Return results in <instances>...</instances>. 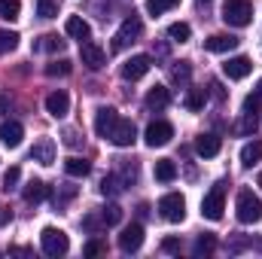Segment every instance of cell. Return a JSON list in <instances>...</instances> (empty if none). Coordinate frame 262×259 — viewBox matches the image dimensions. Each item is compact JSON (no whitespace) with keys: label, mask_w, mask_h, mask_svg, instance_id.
<instances>
[{"label":"cell","mask_w":262,"mask_h":259,"mask_svg":"<svg viewBox=\"0 0 262 259\" xmlns=\"http://www.w3.org/2000/svg\"><path fill=\"white\" fill-rule=\"evenodd\" d=\"M171 104V92L165 89V85H152L149 92H146V107L149 110H165Z\"/></svg>","instance_id":"ffe728a7"},{"label":"cell","mask_w":262,"mask_h":259,"mask_svg":"<svg viewBox=\"0 0 262 259\" xmlns=\"http://www.w3.org/2000/svg\"><path fill=\"white\" fill-rule=\"evenodd\" d=\"M235 213H238V220L247 223V226L259 223L262 220V198L253 192V189H241L238 198H235Z\"/></svg>","instance_id":"6da1fadb"},{"label":"cell","mask_w":262,"mask_h":259,"mask_svg":"<svg viewBox=\"0 0 262 259\" xmlns=\"http://www.w3.org/2000/svg\"><path fill=\"white\" fill-rule=\"evenodd\" d=\"M143 34V21H140V15H125L122 18V25H119V31H116V37H113V52H122L128 43H134L137 37Z\"/></svg>","instance_id":"3957f363"},{"label":"cell","mask_w":262,"mask_h":259,"mask_svg":"<svg viewBox=\"0 0 262 259\" xmlns=\"http://www.w3.org/2000/svg\"><path fill=\"white\" fill-rule=\"evenodd\" d=\"M201 3H204V0H201Z\"/></svg>","instance_id":"7dc6e473"},{"label":"cell","mask_w":262,"mask_h":259,"mask_svg":"<svg viewBox=\"0 0 262 259\" xmlns=\"http://www.w3.org/2000/svg\"><path fill=\"white\" fill-rule=\"evenodd\" d=\"M61 12V0H37V15L40 18H55Z\"/></svg>","instance_id":"83f0119b"},{"label":"cell","mask_w":262,"mask_h":259,"mask_svg":"<svg viewBox=\"0 0 262 259\" xmlns=\"http://www.w3.org/2000/svg\"><path fill=\"white\" fill-rule=\"evenodd\" d=\"M64 143H67V146H76V143H79V137H76V131H73V128L64 131Z\"/></svg>","instance_id":"7bdbcfd3"},{"label":"cell","mask_w":262,"mask_h":259,"mask_svg":"<svg viewBox=\"0 0 262 259\" xmlns=\"http://www.w3.org/2000/svg\"><path fill=\"white\" fill-rule=\"evenodd\" d=\"M180 0H146V12L149 15H162V12H168V9H174Z\"/></svg>","instance_id":"4dcf8cb0"},{"label":"cell","mask_w":262,"mask_h":259,"mask_svg":"<svg viewBox=\"0 0 262 259\" xmlns=\"http://www.w3.org/2000/svg\"><path fill=\"white\" fill-rule=\"evenodd\" d=\"M9 220V213H3V207H0V223H6Z\"/></svg>","instance_id":"f6af8a7d"},{"label":"cell","mask_w":262,"mask_h":259,"mask_svg":"<svg viewBox=\"0 0 262 259\" xmlns=\"http://www.w3.org/2000/svg\"><path fill=\"white\" fill-rule=\"evenodd\" d=\"M82 226H85L89 232H101V229H107V223H104V217H95V213H89V217L82 220Z\"/></svg>","instance_id":"f35d334b"},{"label":"cell","mask_w":262,"mask_h":259,"mask_svg":"<svg viewBox=\"0 0 262 259\" xmlns=\"http://www.w3.org/2000/svg\"><path fill=\"white\" fill-rule=\"evenodd\" d=\"M223 210H226V183H216L201 198V217L216 223V220H223Z\"/></svg>","instance_id":"277c9868"},{"label":"cell","mask_w":262,"mask_h":259,"mask_svg":"<svg viewBox=\"0 0 262 259\" xmlns=\"http://www.w3.org/2000/svg\"><path fill=\"white\" fill-rule=\"evenodd\" d=\"M101 192H104V195L122 192V180H119V177H104V183H101Z\"/></svg>","instance_id":"74e56055"},{"label":"cell","mask_w":262,"mask_h":259,"mask_svg":"<svg viewBox=\"0 0 262 259\" xmlns=\"http://www.w3.org/2000/svg\"><path fill=\"white\" fill-rule=\"evenodd\" d=\"M79 58H82V64L89 67V70H101V67L107 64V52L98 43H92V40H85L79 46Z\"/></svg>","instance_id":"9c48e42d"},{"label":"cell","mask_w":262,"mask_h":259,"mask_svg":"<svg viewBox=\"0 0 262 259\" xmlns=\"http://www.w3.org/2000/svg\"><path fill=\"white\" fill-rule=\"evenodd\" d=\"M140 244H143V226H140V223L125 226L122 235H119V250H122V253H137Z\"/></svg>","instance_id":"30bf717a"},{"label":"cell","mask_w":262,"mask_h":259,"mask_svg":"<svg viewBox=\"0 0 262 259\" xmlns=\"http://www.w3.org/2000/svg\"><path fill=\"white\" fill-rule=\"evenodd\" d=\"M116 119H119V113H116L113 107H98V110H95V134H98V137H107L110 128L116 125Z\"/></svg>","instance_id":"5bb4252c"},{"label":"cell","mask_w":262,"mask_h":259,"mask_svg":"<svg viewBox=\"0 0 262 259\" xmlns=\"http://www.w3.org/2000/svg\"><path fill=\"white\" fill-rule=\"evenodd\" d=\"M204 101H207V95H204V89H189V92H186V98H183V104H186V110H192V113H198V110L204 107Z\"/></svg>","instance_id":"484cf974"},{"label":"cell","mask_w":262,"mask_h":259,"mask_svg":"<svg viewBox=\"0 0 262 259\" xmlns=\"http://www.w3.org/2000/svg\"><path fill=\"white\" fill-rule=\"evenodd\" d=\"M21 12V0H0V18L3 21H15Z\"/></svg>","instance_id":"4316f807"},{"label":"cell","mask_w":262,"mask_h":259,"mask_svg":"<svg viewBox=\"0 0 262 259\" xmlns=\"http://www.w3.org/2000/svg\"><path fill=\"white\" fill-rule=\"evenodd\" d=\"M21 137H25L21 122H15V119H9V122H0V140H3V146L15 149V146L21 143Z\"/></svg>","instance_id":"9a60e30c"},{"label":"cell","mask_w":262,"mask_h":259,"mask_svg":"<svg viewBox=\"0 0 262 259\" xmlns=\"http://www.w3.org/2000/svg\"><path fill=\"white\" fill-rule=\"evenodd\" d=\"M259 159H262V140H250V143L241 146V165L244 168H253Z\"/></svg>","instance_id":"7402d4cb"},{"label":"cell","mask_w":262,"mask_h":259,"mask_svg":"<svg viewBox=\"0 0 262 259\" xmlns=\"http://www.w3.org/2000/svg\"><path fill=\"white\" fill-rule=\"evenodd\" d=\"M149 67H152V58H149V55H131L128 61L122 64V76L131 79V82H134V79H143V76L149 73Z\"/></svg>","instance_id":"7c38bea8"},{"label":"cell","mask_w":262,"mask_h":259,"mask_svg":"<svg viewBox=\"0 0 262 259\" xmlns=\"http://www.w3.org/2000/svg\"><path fill=\"white\" fill-rule=\"evenodd\" d=\"M64 171L70 174V177H89L92 165H89L85 159H76V156H70V159H64Z\"/></svg>","instance_id":"cb8c5ba5"},{"label":"cell","mask_w":262,"mask_h":259,"mask_svg":"<svg viewBox=\"0 0 262 259\" xmlns=\"http://www.w3.org/2000/svg\"><path fill=\"white\" fill-rule=\"evenodd\" d=\"M256 128H259V119H256L253 113H244V119L235 125V134H253Z\"/></svg>","instance_id":"1f68e13d"},{"label":"cell","mask_w":262,"mask_h":259,"mask_svg":"<svg viewBox=\"0 0 262 259\" xmlns=\"http://www.w3.org/2000/svg\"><path fill=\"white\" fill-rule=\"evenodd\" d=\"M223 21L229 28H247L253 21V3L250 0H226L223 3Z\"/></svg>","instance_id":"7a4b0ae2"},{"label":"cell","mask_w":262,"mask_h":259,"mask_svg":"<svg viewBox=\"0 0 262 259\" xmlns=\"http://www.w3.org/2000/svg\"><path fill=\"white\" fill-rule=\"evenodd\" d=\"M159 213L168 220V223H183L186 220V198L180 192H168L159 198Z\"/></svg>","instance_id":"8992f818"},{"label":"cell","mask_w":262,"mask_h":259,"mask_svg":"<svg viewBox=\"0 0 262 259\" xmlns=\"http://www.w3.org/2000/svg\"><path fill=\"white\" fill-rule=\"evenodd\" d=\"M162 250L165 253H180V238H165L162 241Z\"/></svg>","instance_id":"b9f144b4"},{"label":"cell","mask_w":262,"mask_h":259,"mask_svg":"<svg viewBox=\"0 0 262 259\" xmlns=\"http://www.w3.org/2000/svg\"><path fill=\"white\" fill-rule=\"evenodd\" d=\"M73 70V64L67 61V58H61V61H52V64H46V73L49 76H67Z\"/></svg>","instance_id":"d590c367"},{"label":"cell","mask_w":262,"mask_h":259,"mask_svg":"<svg viewBox=\"0 0 262 259\" xmlns=\"http://www.w3.org/2000/svg\"><path fill=\"white\" fill-rule=\"evenodd\" d=\"M168 37H171V40H177V43H186V40L192 37V28H189L186 21H174V25L168 28Z\"/></svg>","instance_id":"f546056e"},{"label":"cell","mask_w":262,"mask_h":259,"mask_svg":"<svg viewBox=\"0 0 262 259\" xmlns=\"http://www.w3.org/2000/svg\"><path fill=\"white\" fill-rule=\"evenodd\" d=\"M250 70H253V61L247 55H235V58H229L223 64V73L229 79H244V76H250Z\"/></svg>","instance_id":"4fadbf2b"},{"label":"cell","mask_w":262,"mask_h":259,"mask_svg":"<svg viewBox=\"0 0 262 259\" xmlns=\"http://www.w3.org/2000/svg\"><path fill=\"white\" fill-rule=\"evenodd\" d=\"M259 186H262V174H259Z\"/></svg>","instance_id":"bcb514c9"},{"label":"cell","mask_w":262,"mask_h":259,"mask_svg":"<svg viewBox=\"0 0 262 259\" xmlns=\"http://www.w3.org/2000/svg\"><path fill=\"white\" fill-rule=\"evenodd\" d=\"M171 137H174V125L171 122H165V119H156V122H149L146 125V134H143V140H146V146H165V143H171Z\"/></svg>","instance_id":"52a82bcc"},{"label":"cell","mask_w":262,"mask_h":259,"mask_svg":"<svg viewBox=\"0 0 262 259\" xmlns=\"http://www.w3.org/2000/svg\"><path fill=\"white\" fill-rule=\"evenodd\" d=\"M46 113H49L52 119H64L67 113H70V95H67L64 89L46 95Z\"/></svg>","instance_id":"8fae6325"},{"label":"cell","mask_w":262,"mask_h":259,"mask_svg":"<svg viewBox=\"0 0 262 259\" xmlns=\"http://www.w3.org/2000/svg\"><path fill=\"white\" fill-rule=\"evenodd\" d=\"M174 177H177V165H174L171 159H159V162H156V180L171 183Z\"/></svg>","instance_id":"d4e9b609"},{"label":"cell","mask_w":262,"mask_h":259,"mask_svg":"<svg viewBox=\"0 0 262 259\" xmlns=\"http://www.w3.org/2000/svg\"><path fill=\"white\" fill-rule=\"evenodd\" d=\"M220 149H223V140L216 134H201L195 140V153L201 159H213V156H220Z\"/></svg>","instance_id":"2e32d148"},{"label":"cell","mask_w":262,"mask_h":259,"mask_svg":"<svg viewBox=\"0 0 262 259\" xmlns=\"http://www.w3.org/2000/svg\"><path fill=\"white\" fill-rule=\"evenodd\" d=\"M101 217H104L107 226H116V223L122 220V207H119V204H107V207L101 210Z\"/></svg>","instance_id":"e575fe53"},{"label":"cell","mask_w":262,"mask_h":259,"mask_svg":"<svg viewBox=\"0 0 262 259\" xmlns=\"http://www.w3.org/2000/svg\"><path fill=\"white\" fill-rule=\"evenodd\" d=\"M18 180H21V171L12 165V168L3 174V189H6V192H9V189H15V186H18Z\"/></svg>","instance_id":"8d00e7d4"},{"label":"cell","mask_w":262,"mask_h":259,"mask_svg":"<svg viewBox=\"0 0 262 259\" xmlns=\"http://www.w3.org/2000/svg\"><path fill=\"white\" fill-rule=\"evenodd\" d=\"M21 195H25V201H28V204H40V201L49 195V186H46L43 180H31V183L21 189Z\"/></svg>","instance_id":"44dd1931"},{"label":"cell","mask_w":262,"mask_h":259,"mask_svg":"<svg viewBox=\"0 0 262 259\" xmlns=\"http://www.w3.org/2000/svg\"><path fill=\"white\" fill-rule=\"evenodd\" d=\"M64 31H67V37H73V40H89L92 37V28H89V21L82 15H70L64 21Z\"/></svg>","instance_id":"d6986e66"},{"label":"cell","mask_w":262,"mask_h":259,"mask_svg":"<svg viewBox=\"0 0 262 259\" xmlns=\"http://www.w3.org/2000/svg\"><path fill=\"white\" fill-rule=\"evenodd\" d=\"M73 195H76V186H64L61 192H55V207H64Z\"/></svg>","instance_id":"60d3db41"},{"label":"cell","mask_w":262,"mask_h":259,"mask_svg":"<svg viewBox=\"0 0 262 259\" xmlns=\"http://www.w3.org/2000/svg\"><path fill=\"white\" fill-rule=\"evenodd\" d=\"M235 46H238V37H232V34H210L204 40L207 52H232Z\"/></svg>","instance_id":"e0dca14e"},{"label":"cell","mask_w":262,"mask_h":259,"mask_svg":"<svg viewBox=\"0 0 262 259\" xmlns=\"http://www.w3.org/2000/svg\"><path fill=\"white\" fill-rule=\"evenodd\" d=\"M210 89H213V98H220V101L226 98V92H223V85H220V82H210Z\"/></svg>","instance_id":"ee69618b"},{"label":"cell","mask_w":262,"mask_h":259,"mask_svg":"<svg viewBox=\"0 0 262 259\" xmlns=\"http://www.w3.org/2000/svg\"><path fill=\"white\" fill-rule=\"evenodd\" d=\"M213 250H216V238H213V235H207V232H204V235H198V241H195V256H210Z\"/></svg>","instance_id":"f1b7e54d"},{"label":"cell","mask_w":262,"mask_h":259,"mask_svg":"<svg viewBox=\"0 0 262 259\" xmlns=\"http://www.w3.org/2000/svg\"><path fill=\"white\" fill-rule=\"evenodd\" d=\"M15 46H18V34H12V31H0V55L12 52Z\"/></svg>","instance_id":"836d02e7"},{"label":"cell","mask_w":262,"mask_h":259,"mask_svg":"<svg viewBox=\"0 0 262 259\" xmlns=\"http://www.w3.org/2000/svg\"><path fill=\"white\" fill-rule=\"evenodd\" d=\"M64 49V40H58V34H46L34 43V52H61Z\"/></svg>","instance_id":"603a6c76"},{"label":"cell","mask_w":262,"mask_h":259,"mask_svg":"<svg viewBox=\"0 0 262 259\" xmlns=\"http://www.w3.org/2000/svg\"><path fill=\"white\" fill-rule=\"evenodd\" d=\"M107 140L110 143H116V146H131L134 140H137V128H134V122L131 119H116V125L110 128V134H107Z\"/></svg>","instance_id":"ba28073f"},{"label":"cell","mask_w":262,"mask_h":259,"mask_svg":"<svg viewBox=\"0 0 262 259\" xmlns=\"http://www.w3.org/2000/svg\"><path fill=\"white\" fill-rule=\"evenodd\" d=\"M40 244H43V253L46 256H64L67 250H70V238H67L61 229H55V226H46L40 232Z\"/></svg>","instance_id":"5b68a950"},{"label":"cell","mask_w":262,"mask_h":259,"mask_svg":"<svg viewBox=\"0 0 262 259\" xmlns=\"http://www.w3.org/2000/svg\"><path fill=\"white\" fill-rule=\"evenodd\" d=\"M189 73H192L189 61H177V64L171 67V79L174 82H189Z\"/></svg>","instance_id":"d6a6232c"},{"label":"cell","mask_w":262,"mask_h":259,"mask_svg":"<svg viewBox=\"0 0 262 259\" xmlns=\"http://www.w3.org/2000/svg\"><path fill=\"white\" fill-rule=\"evenodd\" d=\"M31 159L40 162V165H52V162H55V143H52L49 137L37 140V143L31 146Z\"/></svg>","instance_id":"ac0fdd59"},{"label":"cell","mask_w":262,"mask_h":259,"mask_svg":"<svg viewBox=\"0 0 262 259\" xmlns=\"http://www.w3.org/2000/svg\"><path fill=\"white\" fill-rule=\"evenodd\" d=\"M82 253H85V256H101V253H107V244H104V241H89V244L82 247Z\"/></svg>","instance_id":"ab89813d"}]
</instances>
